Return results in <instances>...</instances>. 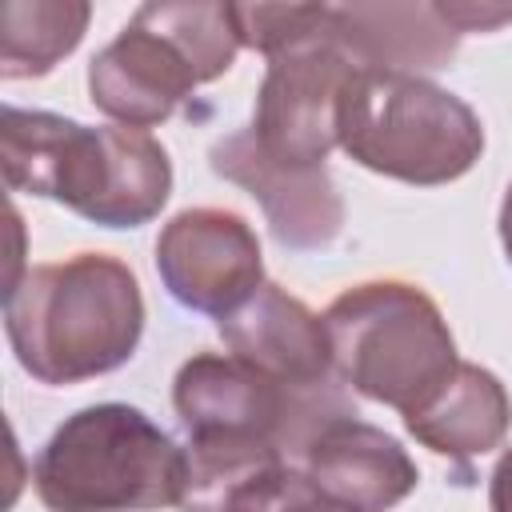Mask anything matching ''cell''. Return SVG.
Here are the masks:
<instances>
[{
    "label": "cell",
    "instance_id": "obj_1",
    "mask_svg": "<svg viewBox=\"0 0 512 512\" xmlns=\"http://www.w3.org/2000/svg\"><path fill=\"white\" fill-rule=\"evenodd\" d=\"M172 400L188 432L184 512H216L236 484L304 460L324 428L356 416L336 380L288 384L216 352H200L176 372Z\"/></svg>",
    "mask_w": 512,
    "mask_h": 512
},
{
    "label": "cell",
    "instance_id": "obj_2",
    "mask_svg": "<svg viewBox=\"0 0 512 512\" xmlns=\"http://www.w3.org/2000/svg\"><path fill=\"white\" fill-rule=\"evenodd\" d=\"M0 164L8 188L60 200L104 228L152 220L172 188L168 152L144 128H88L12 104L0 120Z\"/></svg>",
    "mask_w": 512,
    "mask_h": 512
},
{
    "label": "cell",
    "instance_id": "obj_3",
    "mask_svg": "<svg viewBox=\"0 0 512 512\" xmlns=\"http://www.w3.org/2000/svg\"><path fill=\"white\" fill-rule=\"evenodd\" d=\"M4 328L24 372L40 384H76L132 356L144 328L140 284L104 252L40 264L4 296Z\"/></svg>",
    "mask_w": 512,
    "mask_h": 512
},
{
    "label": "cell",
    "instance_id": "obj_4",
    "mask_svg": "<svg viewBox=\"0 0 512 512\" xmlns=\"http://www.w3.org/2000/svg\"><path fill=\"white\" fill-rule=\"evenodd\" d=\"M188 456L140 408L92 404L64 420L32 464L52 512H136L180 504Z\"/></svg>",
    "mask_w": 512,
    "mask_h": 512
},
{
    "label": "cell",
    "instance_id": "obj_5",
    "mask_svg": "<svg viewBox=\"0 0 512 512\" xmlns=\"http://www.w3.org/2000/svg\"><path fill=\"white\" fill-rule=\"evenodd\" d=\"M324 328L336 380L404 416L420 412L460 368L440 308L416 284H356L332 300Z\"/></svg>",
    "mask_w": 512,
    "mask_h": 512
},
{
    "label": "cell",
    "instance_id": "obj_6",
    "mask_svg": "<svg viewBox=\"0 0 512 512\" xmlns=\"http://www.w3.org/2000/svg\"><path fill=\"white\" fill-rule=\"evenodd\" d=\"M236 48L232 4H144L132 24L92 56V104L124 128L160 124L196 84L228 72Z\"/></svg>",
    "mask_w": 512,
    "mask_h": 512
},
{
    "label": "cell",
    "instance_id": "obj_7",
    "mask_svg": "<svg viewBox=\"0 0 512 512\" xmlns=\"http://www.w3.org/2000/svg\"><path fill=\"white\" fill-rule=\"evenodd\" d=\"M336 136L352 160L408 184L456 180L484 148V128L460 96L420 76L372 68H356Z\"/></svg>",
    "mask_w": 512,
    "mask_h": 512
},
{
    "label": "cell",
    "instance_id": "obj_8",
    "mask_svg": "<svg viewBox=\"0 0 512 512\" xmlns=\"http://www.w3.org/2000/svg\"><path fill=\"white\" fill-rule=\"evenodd\" d=\"M356 60L324 36L304 40L268 60L264 84L256 92V140L276 160L324 164L332 144H340V100L356 76Z\"/></svg>",
    "mask_w": 512,
    "mask_h": 512
},
{
    "label": "cell",
    "instance_id": "obj_9",
    "mask_svg": "<svg viewBox=\"0 0 512 512\" xmlns=\"http://www.w3.org/2000/svg\"><path fill=\"white\" fill-rule=\"evenodd\" d=\"M156 272L176 304L216 320L264 284L256 232L236 212L220 208L180 212L156 240Z\"/></svg>",
    "mask_w": 512,
    "mask_h": 512
},
{
    "label": "cell",
    "instance_id": "obj_10",
    "mask_svg": "<svg viewBox=\"0 0 512 512\" xmlns=\"http://www.w3.org/2000/svg\"><path fill=\"white\" fill-rule=\"evenodd\" d=\"M212 172L248 188L272 224V236L284 248H324L336 240L344 224V204L332 188L324 164H292L276 160L260 148L252 128L228 132L208 152Z\"/></svg>",
    "mask_w": 512,
    "mask_h": 512
},
{
    "label": "cell",
    "instance_id": "obj_11",
    "mask_svg": "<svg viewBox=\"0 0 512 512\" xmlns=\"http://www.w3.org/2000/svg\"><path fill=\"white\" fill-rule=\"evenodd\" d=\"M216 328L236 360L276 380H288V384L336 380L324 320L276 284H260L240 308L220 316Z\"/></svg>",
    "mask_w": 512,
    "mask_h": 512
},
{
    "label": "cell",
    "instance_id": "obj_12",
    "mask_svg": "<svg viewBox=\"0 0 512 512\" xmlns=\"http://www.w3.org/2000/svg\"><path fill=\"white\" fill-rule=\"evenodd\" d=\"M308 480L348 512H384L416 488V464L380 428L356 416L336 420L304 456Z\"/></svg>",
    "mask_w": 512,
    "mask_h": 512
},
{
    "label": "cell",
    "instance_id": "obj_13",
    "mask_svg": "<svg viewBox=\"0 0 512 512\" xmlns=\"http://www.w3.org/2000/svg\"><path fill=\"white\" fill-rule=\"evenodd\" d=\"M328 40L340 44L360 68L416 76L444 68L460 32L444 20L440 4H344L332 8Z\"/></svg>",
    "mask_w": 512,
    "mask_h": 512
},
{
    "label": "cell",
    "instance_id": "obj_14",
    "mask_svg": "<svg viewBox=\"0 0 512 512\" xmlns=\"http://www.w3.org/2000/svg\"><path fill=\"white\" fill-rule=\"evenodd\" d=\"M512 420V404L504 384L480 368V364H464L448 376V384L412 416H404L408 432L452 460H468V456H484L492 452Z\"/></svg>",
    "mask_w": 512,
    "mask_h": 512
},
{
    "label": "cell",
    "instance_id": "obj_15",
    "mask_svg": "<svg viewBox=\"0 0 512 512\" xmlns=\"http://www.w3.org/2000/svg\"><path fill=\"white\" fill-rule=\"evenodd\" d=\"M92 8L80 0H4L0 4V72L8 80L44 76L68 56Z\"/></svg>",
    "mask_w": 512,
    "mask_h": 512
},
{
    "label": "cell",
    "instance_id": "obj_16",
    "mask_svg": "<svg viewBox=\"0 0 512 512\" xmlns=\"http://www.w3.org/2000/svg\"><path fill=\"white\" fill-rule=\"evenodd\" d=\"M332 8L328 4H232V24L240 44L264 52L268 60L316 40L328 32Z\"/></svg>",
    "mask_w": 512,
    "mask_h": 512
},
{
    "label": "cell",
    "instance_id": "obj_17",
    "mask_svg": "<svg viewBox=\"0 0 512 512\" xmlns=\"http://www.w3.org/2000/svg\"><path fill=\"white\" fill-rule=\"evenodd\" d=\"M440 12L460 36L464 32H488V28L512 20V8H496V4H440Z\"/></svg>",
    "mask_w": 512,
    "mask_h": 512
},
{
    "label": "cell",
    "instance_id": "obj_18",
    "mask_svg": "<svg viewBox=\"0 0 512 512\" xmlns=\"http://www.w3.org/2000/svg\"><path fill=\"white\" fill-rule=\"evenodd\" d=\"M488 504H492V512H512V448H508V452L500 456V464L492 468Z\"/></svg>",
    "mask_w": 512,
    "mask_h": 512
},
{
    "label": "cell",
    "instance_id": "obj_19",
    "mask_svg": "<svg viewBox=\"0 0 512 512\" xmlns=\"http://www.w3.org/2000/svg\"><path fill=\"white\" fill-rule=\"evenodd\" d=\"M500 240H504V252L512 260V184H508V196L500 204Z\"/></svg>",
    "mask_w": 512,
    "mask_h": 512
}]
</instances>
